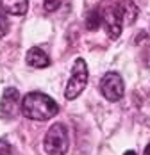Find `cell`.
Returning a JSON list of instances; mask_svg holds the SVG:
<instances>
[{
  "label": "cell",
  "instance_id": "obj_2",
  "mask_svg": "<svg viewBox=\"0 0 150 155\" xmlns=\"http://www.w3.org/2000/svg\"><path fill=\"white\" fill-rule=\"evenodd\" d=\"M48 155H66L68 152V130L63 123H54L45 134L43 141Z\"/></svg>",
  "mask_w": 150,
  "mask_h": 155
},
{
  "label": "cell",
  "instance_id": "obj_9",
  "mask_svg": "<svg viewBox=\"0 0 150 155\" xmlns=\"http://www.w3.org/2000/svg\"><path fill=\"white\" fill-rule=\"evenodd\" d=\"M0 4H2L5 13L15 16L25 15L29 9V0H0Z\"/></svg>",
  "mask_w": 150,
  "mask_h": 155
},
{
  "label": "cell",
  "instance_id": "obj_10",
  "mask_svg": "<svg viewBox=\"0 0 150 155\" xmlns=\"http://www.w3.org/2000/svg\"><path fill=\"white\" fill-rule=\"evenodd\" d=\"M100 23H102V15H100V11L98 9H91L88 16H86V27L90 29V31H97L98 27H100Z\"/></svg>",
  "mask_w": 150,
  "mask_h": 155
},
{
  "label": "cell",
  "instance_id": "obj_12",
  "mask_svg": "<svg viewBox=\"0 0 150 155\" xmlns=\"http://www.w3.org/2000/svg\"><path fill=\"white\" fill-rule=\"evenodd\" d=\"M61 4H63V0H45L43 7H45V11L52 13V11H57V9H59Z\"/></svg>",
  "mask_w": 150,
  "mask_h": 155
},
{
  "label": "cell",
  "instance_id": "obj_14",
  "mask_svg": "<svg viewBox=\"0 0 150 155\" xmlns=\"http://www.w3.org/2000/svg\"><path fill=\"white\" fill-rule=\"evenodd\" d=\"M143 155H150V143L147 144V148H145V153H143Z\"/></svg>",
  "mask_w": 150,
  "mask_h": 155
},
{
  "label": "cell",
  "instance_id": "obj_15",
  "mask_svg": "<svg viewBox=\"0 0 150 155\" xmlns=\"http://www.w3.org/2000/svg\"><path fill=\"white\" fill-rule=\"evenodd\" d=\"M123 155H138V153H136V152H132V150H129V152H125Z\"/></svg>",
  "mask_w": 150,
  "mask_h": 155
},
{
  "label": "cell",
  "instance_id": "obj_7",
  "mask_svg": "<svg viewBox=\"0 0 150 155\" xmlns=\"http://www.w3.org/2000/svg\"><path fill=\"white\" fill-rule=\"evenodd\" d=\"M114 7L120 13L123 25H132L136 21L139 9H138V5L134 4V0H120L118 4H114Z\"/></svg>",
  "mask_w": 150,
  "mask_h": 155
},
{
  "label": "cell",
  "instance_id": "obj_1",
  "mask_svg": "<svg viewBox=\"0 0 150 155\" xmlns=\"http://www.w3.org/2000/svg\"><path fill=\"white\" fill-rule=\"evenodd\" d=\"M20 109L25 118L34 120V121H46L59 112V105L54 102V98H50L45 93H39V91H32V93L25 94Z\"/></svg>",
  "mask_w": 150,
  "mask_h": 155
},
{
  "label": "cell",
  "instance_id": "obj_3",
  "mask_svg": "<svg viewBox=\"0 0 150 155\" xmlns=\"http://www.w3.org/2000/svg\"><path fill=\"white\" fill-rule=\"evenodd\" d=\"M86 84H88V66H86V61L82 57H79L73 62L72 77H70L68 84H66V89H64V98L66 100H75L84 91Z\"/></svg>",
  "mask_w": 150,
  "mask_h": 155
},
{
  "label": "cell",
  "instance_id": "obj_4",
  "mask_svg": "<svg viewBox=\"0 0 150 155\" xmlns=\"http://www.w3.org/2000/svg\"><path fill=\"white\" fill-rule=\"evenodd\" d=\"M100 91L104 94L105 100L109 102H118L125 93V86H123V78L116 71H107L102 80H100Z\"/></svg>",
  "mask_w": 150,
  "mask_h": 155
},
{
  "label": "cell",
  "instance_id": "obj_8",
  "mask_svg": "<svg viewBox=\"0 0 150 155\" xmlns=\"http://www.w3.org/2000/svg\"><path fill=\"white\" fill-rule=\"evenodd\" d=\"M27 64H30L32 68H46L50 66V57L41 48L34 47L27 52Z\"/></svg>",
  "mask_w": 150,
  "mask_h": 155
},
{
  "label": "cell",
  "instance_id": "obj_6",
  "mask_svg": "<svg viewBox=\"0 0 150 155\" xmlns=\"http://www.w3.org/2000/svg\"><path fill=\"white\" fill-rule=\"evenodd\" d=\"M102 21H104L105 32H107V36H109V38L116 39V38L121 34L123 21H121V16H120V13L116 11V7H114V5H113V7H109L104 15H102Z\"/></svg>",
  "mask_w": 150,
  "mask_h": 155
},
{
  "label": "cell",
  "instance_id": "obj_11",
  "mask_svg": "<svg viewBox=\"0 0 150 155\" xmlns=\"http://www.w3.org/2000/svg\"><path fill=\"white\" fill-rule=\"evenodd\" d=\"M7 32H9V20H7V16L0 11V38H4Z\"/></svg>",
  "mask_w": 150,
  "mask_h": 155
},
{
  "label": "cell",
  "instance_id": "obj_13",
  "mask_svg": "<svg viewBox=\"0 0 150 155\" xmlns=\"http://www.w3.org/2000/svg\"><path fill=\"white\" fill-rule=\"evenodd\" d=\"M0 155H13V148L5 139H0Z\"/></svg>",
  "mask_w": 150,
  "mask_h": 155
},
{
  "label": "cell",
  "instance_id": "obj_5",
  "mask_svg": "<svg viewBox=\"0 0 150 155\" xmlns=\"http://www.w3.org/2000/svg\"><path fill=\"white\" fill-rule=\"evenodd\" d=\"M22 105V98L16 87H5L4 94H2V100H0V112L2 116L5 118H11L15 116V112L18 110V107Z\"/></svg>",
  "mask_w": 150,
  "mask_h": 155
}]
</instances>
